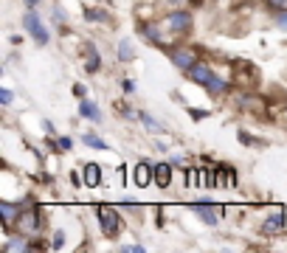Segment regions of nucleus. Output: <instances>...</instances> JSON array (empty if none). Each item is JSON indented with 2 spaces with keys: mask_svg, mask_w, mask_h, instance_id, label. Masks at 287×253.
Returning <instances> with one entry per match:
<instances>
[{
  "mask_svg": "<svg viewBox=\"0 0 287 253\" xmlns=\"http://www.w3.org/2000/svg\"><path fill=\"white\" fill-rule=\"evenodd\" d=\"M164 26L169 28L175 37H183V34H189V31H192L194 17H192V12H189V9H175V12H169L164 17Z\"/></svg>",
  "mask_w": 287,
  "mask_h": 253,
  "instance_id": "1",
  "label": "nucleus"
},
{
  "mask_svg": "<svg viewBox=\"0 0 287 253\" xmlns=\"http://www.w3.org/2000/svg\"><path fill=\"white\" fill-rule=\"evenodd\" d=\"M23 31H29V34L34 37L37 45H48V42H51L48 28L43 26V20H40V14H37L34 9H29V12L23 14Z\"/></svg>",
  "mask_w": 287,
  "mask_h": 253,
  "instance_id": "2",
  "label": "nucleus"
},
{
  "mask_svg": "<svg viewBox=\"0 0 287 253\" xmlns=\"http://www.w3.org/2000/svg\"><path fill=\"white\" fill-rule=\"evenodd\" d=\"M169 59H172L175 68H180L183 73H189L194 65L200 62V54H197L192 45H175V48H169Z\"/></svg>",
  "mask_w": 287,
  "mask_h": 253,
  "instance_id": "3",
  "label": "nucleus"
},
{
  "mask_svg": "<svg viewBox=\"0 0 287 253\" xmlns=\"http://www.w3.org/2000/svg\"><path fill=\"white\" fill-rule=\"evenodd\" d=\"M96 214H99L101 233H104L107 239H113L115 233L121 231V217H118V211H115V208H107V205H99V208H96Z\"/></svg>",
  "mask_w": 287,
  "mask_h": 253,
  "instance_id": "4",
  "label": "nucleus"
},
{
  "mask_svg": "<svg viewBox=\"0 0 287 253\" xmlns=\"http://www.w3.org/2000/svg\"><path fill=\"white\" fill-rule=\"evenodd\" d=\"M26 205H34V197H26V203H9V200H0V219H3V228H12L17 222V217L23 214Z\"/></svg>",
  "mask_w": 287,
  "mask_h": 253,
  "instance_id": "5",
  "label": "nucleus"
},
{
  "mask_svg": "<svg viewBox=\"0 0 287 253\" xmlns=\"http://www.w3.org/2000/svg\"><path fill=\"white\" fill-rule=\"evenodd\" d=\"M40 222H43V219H40V211L37 208H31V211L23 208V214L17 217V231L26 233V236H31V233L40 231Z\"/></svg>",
  "mask_w": 287,
  "mask_h": 253,
  "instance_id": "6",
  "label": "nucleus"
},
{
  "mask_svg": "<svg viewBox=\"0 0 287 253\" xmlns=\"http://www.w3.org/2000/svg\"><path fill=\"white\" fill-rule=\"evenodd\" d=\"M194 214H197V217H200L206 225H217V222H220L223 208H214L211 203H197V205H194Z\"/></svg>",
  "mask_w": 287,
  "mask_h": 253,
  "instance_id": "7",
  "label": "nucleus"
},
{
  "mask_svg": "<svg viewBox=\"0 0 287 253\" xmlns=\"http://www.w3.org/2000/svg\"><path fill=\"white\" fill-rule=\"evenodd\" d=\"M211 76H214V68H211L208 62H203V59L194 65L192 70H189V79H192V82H197V84H203V87L208 84V79H211Z\"/></svg>",
  "mask_w": 287,
  "mask_h": 253,
  "instance_id": "8",
  "label": "nucleus"
},
{
  "mask_svg": "<svg viewBox=\"0 0 287 253\" xmlns=\"http://www.w3.org/2000/svg\"><path fill=\"white\" fill-rule=\"evenodd\" d=\"M79 115H82V118H87V121H93V124H99V121H101V110L96 107L93 98H82V101H79Z\"/></svg>",
  "mask_w": 287,
  "mask_h": 253,
  "instance_id": "9",
  "label": "nucleus"
},
{
  "mask_svg": "<svg viewBox=\"0 0 287 253\" xmlns=\"http://www.w3.org/2000/svg\"><path fill=\"white\" fill-rule=\"evenodd\" d=\"M172 166H175V163H155V166H152L155 183H158L161 189H166V186L172 183Z\"/></svg>",
  "mask_w": 287,
  "mask_h": 253,
  "instance_id": "10",
  "label": "nucleus"
},
{
  "mask_svg": "<svg viewBox=\"0 0 287 253\" xmlns=\"http://www.w3.org/2000/svg\"><path fill=\"white\" fill-rule=\"evenodd\" d=\"M85 54H87V62H85V70H87V73H96V70L101 68V56H99V48H96L93 42H87V48H85Z\"/></svg>",
  "mask_w": 287,
  "mask_h": 253,
  "instance_id": "11",
  "label": "nucleus"
},
{
  "mask_svg": "<svg viewBox=\"0 0 287 253\" xmlns=\"http://www.w3.org/2000/svg\"><path fill=\"white\" fill-rule=\"evenodd\" d=\"M206 90H208V96H225L228 93V82H225L223 76H211L208 79V84H206Z\"/></svg>",
  "mask_w": 287,
  "mask_h": 253,
  "instance_id": "12",
  "label": "nucleus"
},
{
  "mask_svg": "<svg viewBox=\"0 0 287 253\" xmlns=\"http://www.w3.org/2000/svg\"><path fill=\"white\" fill-rule=\"evenodd\" d=\"M99 180H101V169L96 166V163H87V166L82 169V183H85V186H99Z\"/></svg>",
  "mask_w": 287,
  "mask_h": 253,
  "instance_id": "13",
  "label": "nucleus"
},
{
  "mask_svg": "<svg viewBox=\"0 0 287 253\" xmlns=\"http://www.w3.org/2000/svg\"><path fill=\"white\" fill-rule=\"evenodd\" d=\"M284 222H287L284 214H273V217H267L265 222H262V233H276V231H281V228H284Z\"/></svg>",
  "mask_w": 287,
  "mask_h": 253,
  "instance_id": "14",
  "label": "nucleus"
},
{
  "mask_svg": "<svg viewBox=\"0 0 287 253\" xmlns=\"http://www.w3.org/2000/svg\"><path fill=\"white\" fill-rule=\"evenodd\" d=\"M141 34L147 37L152 45H161V42H164V34H161V28L155 26V23H144V26H141Z\"/></svg>",
  "mask_w": 287,
  "mask_h": 253,
  "instance_id": "15",
  "label": "nucleus"
},
{
  "mask_svg": "<svg viewBox=\"0 0 287 253\" xmlns=\"http://www.w3.org/2000/svg\"><path fill=\"white\" fill-rule=\"evenodd\" d=\"M82 144H85V147H90V149H99V152H107V141L104 138H99V135L96 133H85L82 135Z\"/></svg>",
  "mask_w": 287,
  "mask_h": 253,
  "instance_id": "16",
  "label": "nucleus"
},
{
  "mask_svg": "<svg viewBox=\"0 0 287 253\" xmlns=\"http://www.w3.org/2000/svg\"><path fill=\"white\" fill-rule=\"evenodd\" d=\"M3 247H6L9 253H17V250H29L31 242H26V233H17V236H9V242Z\"/></svg>",
  "mask_w": 287,
  "mask_h": 253,
  "instance_id": "17",
  "label": "nucleus"
},
{
  "mask_svg": "<svg viewBox=\"0 0 287 253\" xmlns=\"http://www.w3.org/2000/svg\"><path fill=\"white\" fill-rule=\"evenodd\" d=\"M152 166H147V163H138L135 166V183L138 186H150L152 180H155V175H150Z\"/></svg>",
  "mask_w": 287,
  "mask_h": 253,
  "instance_id": "18",
  "label": "nucleus"
},
{
  "mask_svg": "<svg viewBox=\"0 0 287 253\" xmlns=\"http://www.w3.org/2000/svg\"><path fill=\"white\" fill-rule=\"evenodd\" d=\"M138 118L144 121V126H147L150 133H155V135H158V133H164V124H161V121H155L147 110H141V112H138Z\"/></svg>",
  "mask_w": 287,
  "mask_h": 253,
  "instance_id": "19",
  "label": "nucleus"
},
{
  "mask_svg": "<svg viewBox=\"0 0 287 253\" xmlns=\"http://www.w3.org/2000/svg\"><path fill=\"white\" fill-rule=\"evenodd\" d=\"M118 59H121V62H132V59H135V51H132V42H129L127 37H124V40L118 42Z\"/></svg>",
  "mask_w": 287,
  "mask_h": 253,
  "instance_id": "20",
  "label": "nucleus"
},
{
  "mask_svg": "<svg viewBox=\"0 0 287 253\" xmlns=\"http://www.w3.org/2000/svg\"><path fill=\"white\" fill-rule=\"evenodd\" d=\"M85 20L87 23H110V17H107V12H104V9H87Z\"/></svg>",
  "mask_w": 287,
  "mask_h": 253,
  "instance_id": "21",
  "label": "nucleus"
},
{
  "mask_svg": "<svg viewBox=\"0 0 287 253\" xmlns=\"http://www.w3.org/2000/svg\"><path fill=\"white\" fill-rule=\"evenodd\" d=\"M273 23H276V28L287 31V9H279V12L273 14Z\"/></svg>",
  "mask_w": 287,
  "mask_h": 253,
  "instance_id": "22",
  "label": "nucleus"
},
{
  "mask_svg": "<svg viewBox=\"0 0 287 253\" xmlns=\"http://www.w3.org/2000/svg\"><path fill=\"white\" fill-rule=\"evenodd\" d=\"M62 245H65V231H57V233H54V242H51V247H54V250H59Z\"/></svg>",
  "mask_w": 287,
  "mask_h": 253,
  "instance_id": "23",
  "label": "nucleus"
},
{
  "mask_svg": "<svg viewBox=\"0 0 287 253\" xmlns=\"http://www.w3.org/2000/svg\"><path fill=\"white\" fill-rule=\"evenodd\" d=\"M12 98H15V93L9 90V87H3V90H0V101H3V107L12 104Z\"/></svg>",
  "mask_w": 287,
  "mask_h": 253,
  "instance_id": "24",
  "label": "nucleus"
},
{
  "mask_svg": "<svg viewBox=\"0 0 287 253\" xmlns=\"http://www.w3.org/2000/svg\"><path fill=\"white\" fill-rule=\"evenodd\" d=\"M57 141H59V152H71V149H73L71 138H57Z\"/></svg>",
  "mask_w": 287,
  "mask_h": 253,
  "instance_id": "25",
  "label": "nucleus"
},
{
  "mask_svg": "<svg viewBox=\"0 0 287 253\" xmlns=\"http://www.w3.org/2000/svg\"><path fill=\"white\" fill-rule=\"evenodd\" d=\"M267 6H270L273 12H279V9H287V0H267Z\"/></svg>",
  "mask_w": 287,
  "mask_h": 253,
  "instance_id": "26",
  "label": "nucleus"
},
{
  "mask_svg": "<svg viewBox=\"0 0 287 253\" xmlns=\"http://www.w3.org/2000/svg\"><path fill=\"white\" fill-rule=\"evenodd\" d=\"M124 253H144V245H121Z\"/></svg>",
  "mask_w": 287,
  "mask_h": 253,
  "instance_id": "27",
  "label": "nucleus"
},
{
  "mask_svg": "<svg viewBox=\"0 0 287 253\" xmlns=\"http://www.w3.org/2000/svg\"><path fill=\"white\" fill-rule=\"evenodd\" d=\"M121 87L127 93H135V82H132V79H121Z\"/></svg>",
  "mask_w": 287,
  "mask_h": 253,
  "instance_id": "28",
  "label": "nucleus"
},
{
  "mask_svg": "<svg viewBox=\"0 0 287 253\" xmlns=\"http://www.w3.org/2000/svg\"><path fill=\"white\" fill-rule=\"evenodd\" d=\"M54 17H57V23H62V20H65V12H62V6H57V12H54Z\"/></svg>",
  "mask_w": 287,
  "mask_h": 253,
  "instance_id": "29",
  "label": "nucleus"
},
{
  "mask_svg": "<svg viewBox=\"0 0 287 253\" xmlns=\"http://www.w3.org/2000/svg\"><path fill=\"white\" fill-rule=\"evenodd\" d=\"M43 126H45V133H48V135H54V124H51V121H48V118H45V121H43Z\"/></svg>",
  "mask_w": 287,
  "mask_h": 253,
  "instance_id": "30",
  "label": "nucleus"
},
{
  "mask_svg": "<svg viewBox=\"0 0 287 253\" xmlns=\"http://www.w3.org/2000/svg\"><path fill=\"white\" fill-rule=\"evenodd\" d=\"M239 141H242V144H253V138L248 133H239Z\"/></svg>",
  "mask_w": 287,
  "mask_h": 253,
  "instance_id": "31",
  "label": "nucleus"
},
{
  "mask_svg": "<svg viewBox=\"0 0 287 253\" xmlns=\"http://www.w3.org/2000/svg\"><path fill=\"white\" fill-rule=\"evenodd\" d=\"M23 3H26V6H29V9H34L37 3H40V0H23Z\"/></svg>",
  "mask_w": 287,
  "mask_h": 253,
  "instance_id": "32",
  "label": "nucleus"
}]
</instances>
